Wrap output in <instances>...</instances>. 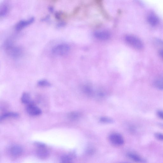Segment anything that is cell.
<instances>
[{"mask_svg": "<svg viewBox=\"0 0 163 163\" xmlns=\"http://www.w3.org/2000/svg\"><path fill=\"white\" fill-rule=\"evenodd\" d=\"M94 35L97 38L102 40H108L110 37V33L106 31L96 32H95Z\"/></svg>", "mask_w": 163, "mask_h": 163, "instance_id": "9", "label": "cell"}, {"mask_svg": "<svg viewBox=\"0 0 163 163\" xmlns=\"http://www.w3.org/2000/svg\"><path fill=\"white\" fill-rule=\"evenodd\" d=\"M37 148L36 151V154L39 158L42 159H46L48 158L50 153L49 151L47 149V147Z\"/></svg>", "mask_w": 163, "mask_h": 163, "instance_id": "8", "label": "cell"}, {"mask_svg": "<svg viewBox=\"0 0 163 163\" xmlns=\"http://www.w3.org/2000/svg\"><path fill=\"white\" fill-rule=\"evenodd\" d=\"M23 151L22 148L18 145H13L11 146L10 149L11 155L15 157L20 155L23 152Z\"/></svg>", "mask_w": 163, "mask_h": 163, "instance_id": "7", "label": "cell"}, {"mask_svg": "<svg viewBox=\"0 0 163 163\" xmlns=\"http://www.w3.org/2000/svg\"><path fill=\"white\" fill-rule=\"evenodd\" d=\"M147 19L149 24L152 26H155L158 25L159 23V20L158 17L153 13L149 15Z\"/></svg>", "mask_w": 163, "mask_h": 163, "instance_id": "10", "label": "cell"}, {"mask_svg": "<svg viewBox=\"0 0 163 163\" xmlns=\"http://www.w3.org/2000/svg\"><path fill=\"white\" fill-rule=\"evenodd\" d=\"M49 18V16H47L45 18H43L42 19V20L44 21L47 20Z\"/></svg>", "mask_w": 163, "mask_h": 163, "instance_id": "28", "label": "cell"}, {"mask_svg": "<svg viewBox=\"0 0 163 163\" xmlns=\"http://www.w3.org/2000/svg\"><path fill=\"white\" fill-rule=\"evenodd\" d=\"M48 10L49 12L51 13H53L54 11V9L52 7L50 6L48 8Z\"/></svg>", "mask_w": 163, "mask_h": 163, "instance_id": "26", "label": "cell"}, {"mask_svg": "<svg viewBox=\"0 0 163 163\" xmlns=\"http://www.w3.org/2000/svg\"><path fill=\"white\" fill-rule=\"evenodd\" d=\"M125 40L127 43L136 49L141 50L144 47L143 42L136 36L128 35L126 37Z\"/></svg>", "mask_w": 163, "mask_h": 163, "instance_id": "3", "label": "cell"}, {"mask_svg": "<svg viewBox=\"0 0 163 163\" xmlns=\"http://www.w3.org/2000/svg\"><path fill=\"white\" fill-rule=\"evenodd\" d=\"M26 111L28 114L32 116H37L41 115L42 113L41 110L39 108L33 101L27 105Z\"/></svg>", "mask_w": 163, "mask_h": 163, "instance_id": "4", "label": "cell"}, {"mask_svg": "<svg viewBox=\"0 0 163 163\" xmlns=\"http://www.w3.org/2000/svg\"><path fill=\"white\" fill-rule=\"evenodd\" d=\"M37 84L39 86L42 87H49L51 86V84L48 81L45 80L39 81Z\"/></svg>", "mask_w": 163, "mask_h": 163, "instance_id": "18", "label": "cell"}, {"mask_svg": "<svg viewBox=\"0 0 163 163\" xmlns=\"http://www.w3.org/2000/svg\"><path fill=\"white\" fill-rule=\"evenodd\" d=\"M84 92L89 95H91L92 94L93 91L92 88L88 86H85L83 88Z\"/></svg>", "mask_w": 163, "mask_h": 163, "instance_id": "21", "label": "cell"}, {"mask_svg": "<svg viewBox=\"0 0 163 163\" xmlns=\"http://www.w3.org/2000/svg\"><path fill=\"white\" fill-rule=\"evenodd\" d=\"M100 121L101 122L105 123H111L114 122L113 120L110 118L104 117H101Z\"/></svg>", "mask_w": 163, "mask_h": 163, "instance_id": "20", "label": "cell"}, {"mask_svg": "<svg viewBox=\"0 0 163 163\" xmlns=\"http://www.w3.org/2000/svg\"><path fill=\"white\" fill-rule=\"evenodd\" d=\"M35 20V19L33 17H31L27 20H20L16 25L15 30L16 31H20L32 24Z\"/></svg>", "mask_w": 163, "mask_h": 163, "instance_id": "6", "label": "cell"}, {"mask_svg": "<svg viewBox=\"0 0 163 163\" xmlns=\"http://www.w3.org/2000/svg\"><path fill=\"white\" fill-rule=\"evenodd\" d=\"M70 50V47L69 45L65 43H62L53 47L52 52L54 55L63 56L68 54Z\"/></svg>", "mask_w": 163, "mask_h": 163, "instance_id": "2", "label": "cell"}, {"mask_svg": "<svg viewBox=\"0 0 163 163\" xmlns=\"http://www.w3.org/2000/svg\"><path fill=\"white\" fill-rule=\"evenodd\" d=\"M68 117L70 120L73 121L78 120L80 117L81 114L79 112L73 111L70 112L68 115Z\"/></svg>", "mask_w": 163, "mask_h": 163, "instance_id": "17", "label": "cell"}, {"mask_svg": "<svg viewBox=\"0 0 163 163\" xmlns=\"http://www.w3.org/2000/svg\"><path fill=\"white\" fill-rule=\"evenodd\" d=\"M155 136L157 139L163 141V134L160 133H156L155 134Z\"/></svg>", "mask_w": 163, "mask_h": 163, "instance_id": "23", "label": "cell"}, {"mask_svg": "<svg viewBox=\"0 0 163 163\" xmlns=\"http://www.w3.org/2000/svg\"><path fill=\"white\" fill-rule=\"evenodd\" d=\"M157 115L162 120H163V111L159 110L157 112Z\"/></svg>", "mask_w": 163, "mask_h": 163, "instance_id": "24", "label": "cell"}, {"mask_svg": "<svg viewBox=\"0 0 163 163\" xmlns=\"http://www.w3.org/2000/svg\"><path fill=\"white\" fill-rule=\"evenodd\" d=\"M34 144L37 148L45 147H47L45 143L39 142H35Z\"/></svg>", "mask_w": 163, "mask_h": 163, "instance_id": "22", "label": "cell"}, {"mask_svg": "<svg viewBox=\"0 0 163 163\" xmlns=\"http://www.w3.org/2000/svg\"><path fill=\"white\" fill-rule=\"evenodd\" d=\"M74 156V154L72 153L69 154L64 155L61 157L60 161L61 162L63 163L71 162Z\"/></svg>", "mask_w": 163, "mask_h": 163, "instance_id": "12", "label": "cell"}, {"mask_svg": "<svg viewBox=\"0 0 163 163\" xmlns=\"http://www.w3.org/2000/svg\"><path fill=\"white\" fill-rule=\"evenodd\" d=\"M155 86L161 90H163V77L157 78L154 82Z\"/></svg>", "mask_w": 163, "mask_h": 163, "instance_id": "15", "label": "cell"}, {"mask_svg": "<svg viewBox=\"0 0 163 163\" xmlns=\"http://www.w3.org/2000/svg\"><path fill=\"white\" fill-rule=\"evenodd\" d=\"M159 53V55L161 56V57L163 58V49L160 50Z\"/></svg>", "mask_w": 163, "mask_h": 163, "instance_id": "27", "label": "cell"}, {"mask_svg": "<svg viewBox=\"0 0 163 163\" xmlns=\"http://www.w3.org/2000/svg\"><path fill=\"white\" fill-rule=\"evenodd\" d=\"M9 11L8 5L6 4H3L1 6L0 9V16L1 17H4L8 13Z\"/></svg>", "mask_w": 163, "mask_h": 163, "instance_id": "16", "label": "cell"}, {"mask_svg": "<svg viewBox=\"0 0 163 163\" xmlns=\"http://www.w3.org/2000/svg\"><path fill=\"white\" fill-rule=\"evenodd\" d=\"M109 139L111 143L117 146L122 145L124 142L123 137L118 133L111 134L109 136Z\"/></svg>", "mask_w": 163, "mask_h": 163, "instance_id": "5", "label": "cell"}, {"mask_svg": "<svg viewBox=\"0 0 163 163\" xmlns=\"http://www.w3.org/2000/svg\"><path fill=\"white\" fill-rule=\"evenodd\" d=\"M19 114L16 112H6L3 114L0 117V121H1L5 119H7V118L12 117L16 118L18 117Z\"/></svg>", "mask_w": 163, "mask_h": 163, "instance_id": "14", "label": "cell"}, {"mask_svg": "<svg viewBox=\"0 0 163 163\" xmlns=\"http://www.w3.org/2000/svg\"><path fill=\"white\" fill-rule=\"evenodd\" d=\"M129 158L132 160L137 162H144L145 160L139 155L133 153H129L127 154Z\"/></svg>", "mask_w": 163, "mask_h": 163, "instance_id": "11", "label": "cell"}, {"mask_svg": "<svg viewBox=\"0 0 163 163\" xmlns=\"http://www.w3.org/2000/svg\"><path fill=\"white\" fill-rule=\"evenodd\" d=\"M66 25V23L65 22L61 21L57 25V27L58 28H60L64 27Z\"/></svg>", "mask_w": 163, "mask_h": 163, "instance_id": "25", "label": "cell"}, {"mask_svg": "<svg viewBox=\"0 0 163 163\" xmlns=\"http://www.w3.org/2000/svg\"><path fill=\"white\" fill-rule=\"evenodd\" d=\"M21 101L22 103L27 105L32 102L30 94L27 92H24L22 94L21 97Z\"/></svg>", "mask_w": 163, "mask_h": 163, "instance_id": "13", "label": "cell"}, {"mask_svg": "<svg viewBox=\"0 0 163 163\" xmlns=\"http://www.w3.org/2000/svg\"><path fill=\"white\" fill-rule=\"evenodd\" d=\"M55 17L58 20H61L65 17L66 15L61 11H58L56 12L55 14Z\"/></svg>", "mask_w": 163, "mask_h": 163, "instance_id": "19", "label": "cell"}, {"mask_svg": "<svg viewBox=\"0 0 163 163\" xmlns=\"http://www.w3.org/2000/svg\"><path fill=\"white\" fill-rule=\"evenodd\" d=\"M4 48L7 54L14 58H19L23 55V49L20 47L15 46L11 40H8L5 42Z\"/></svg>", "mask_w": 163, "mask_h": 163, "instance_id": "1", "label": "cell"}]
</instances>
